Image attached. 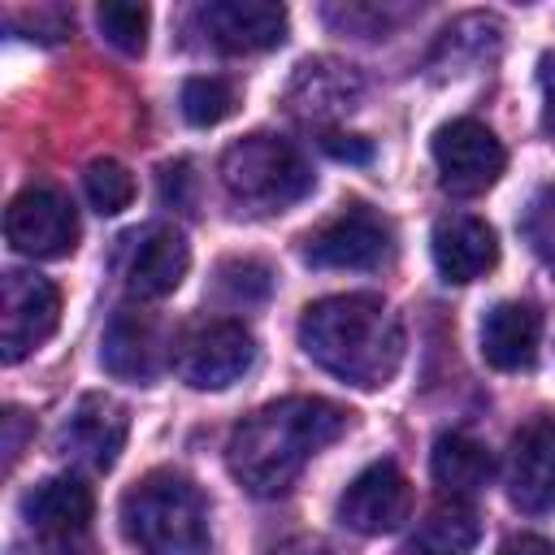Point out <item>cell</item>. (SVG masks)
Wrapping results in <instances>:
<instances>
[{
  "label": "cell",
  "instance_id": "6da1fadb",
  "mask_svg": "<svg viewBox=\"0 0 555 555\" xmlns=\"http://www.w3.org/2000/svg\"><path fill=\"white\" fill-rule=\"evenodd\" d=\"M347 429V412L317 395H291L243 416L225 442L230 473L243 490L273 499L295 486L304 464Z\"/></svg>",
  "mask_w": 555,
  "mask_h": 555
},
{
  "label": "cell",
  "instance_id": "7a4b0ae2",
  "mask_svg": "<svg viewBox=\"0 0 555 555\" xmlns=\"http://www.w3.org/2000/svg\"><path fill=\"white\" fill-rule=\"evenodd\" d=\"M304 356L356 390H382L403 364V325L377 295H325L299 317Z\"/></svg>",
  "mask_w": 555,
  "mask_h": 555
},
{
  "label": "cell",
  "instance_id": "3957f363",
  "mask_svg": "<svg viewBox=\"0 0 555 555\" xmlns=\"http://www.w3.org/2000/svg\"><path fill=\"white\" fill-rule=\"evenodd\" d=\"M121 529L143 555H208V499L173 468L139 477L121 494Z\"/></svg>",
  "mask_w": 555,
  "mask_h": 555
},
{
  "label": "cell",
  "instance_id": "277c9868",
  "mask_svg": "<svg viewBox=\"0 0 555 555\" xmlns=\"http://www.w3.org/2000/svg\"><path fill=\"white\" fill-rule=\"evenodd\" d=\"M221 186L247 212H282L312 191V169L278 134H247L221 156Z\"/></svg>",
  "mask_w": 555,
  "mask_h": 555
},
{
  "label": "cell",
  "instance_id": "5b68a950",
  "mask_svg": "<svg viewBox=\"0 0 555 555\" xmlns=\"http://www.w3.org/2000/svg\"><path fill=\"white\" fill-rule=\"evenodd\" d=\"M173 369L195 390H225L256 364V338L234 317H212L191 325L173 347Z\"/></svg>",
  "mask_w": 555,
  "mask_h": 555
},
{
  "label": "cell",
  "instance_id": "8992f818",
  "mask_svg": "<svg viewBox=\"0 0 555 555\" xmlns=\"http://www.w3.org/2000/svg\"><path fill=\"white\" fill-rule=\"evenodd\" d=\"M4 238L30 260H61L78 247V212L56 186L30 182L4 208Z\"/></svg>",
  "mask_w": 555,
  "mask_h": 555
},
{
  "label": "cell",
  "instance_id": "52a82bcc",
  "mask_svg": "<svg viewBox=\"0 0 555 555\" xmlns=\"http://www.w3.org/2000/svg\"><path fill=\"white\" fill-rule=\"evenodd\" d=\"M395 251L390 221L364 204H347L304 238V260L312 269H377Z\"/></svg>",
  "mask_w": 555,
  "mask_h": 555
},
{
  "label": "cell",
  "instance_id": "ba28073f",
  "mask_svg": "<svg viewBox=\"0 0 555 555\" xmlns=\"http://www.w3.org/2000/svg\"><path fill=\"white\" fill-rule=\"evenodd\" d=\"M434 165L438 182L451 195H481L499 182L507 152L490 126H481L477 117H455L434 130Z\"/></svg>",
  "mask_w": 555,
  "mask_h": 555
},
{
  "label": "cell",
  "instance_id": "9c48e42d",
  "mask_svg": "<svg viewBox=\"0 0 555 555\" xmlns=\"http://www.w3.org/2000/svg\"><path fill=\"white\" fill-rule=\"evenodd\" d=\"M61 321V291L26 269L4 273L0 282V356L4 364L26 360L35 347L52 338Z\"/></svg>",
  "mask_w": 555,
  "mask_h": 555
},
{
  "label": "cell",
  "instance_id": "30bf717a",
  "mask_svg": "<svg viewBox=\"0 0 555 555\" xmlns=\"http://www.w3.org/2000/svg\"><path fill=\"white\" fill-rule=\"evenodd\" d=\"M408 516H412V481L390 460H373L338 494V520L369 538L395 533Z\"/></svg>",
  "mask_w": 555,
  "mask_h": 555
},
{
  "label": "cell",
  "instance_id": "8fae6325",
  "mask_svg": "<svg viewBox=\"0 0 555 555\" xmlns=\"http://www.w3.org/2000/svg\"><path fill=\"white\" fill-rule=\"evenodd\" d=\"M507 499L525 516L555 507V412L529 416L507 451Z\"/></svg>",
  "mask_w": 555,
  "mask_h": 555
},
{
  "label": "cell",
  "instance_id": "7c38bea8",
  "mask_svg": "<svg viewBox=\"0 0 555 555\" xmlns=\"http://www.w3.org/2000/svg\"><path fill=\"white\" fill-rule=\"evenodd\" d=\"M126 434H130V416L113 395H82L74 403V412L65 416V425L56 434V447H61V455L104 473V468L117 464V455L126 447Z\"/></svg>",
  "mask_w": 555,
  "mask_h": 555
},
{
  "label": "cell",
  "instance_id": "4fadbf2b",
  "mask_svg": "<svg viewBox=\"0 0 555 555\" xmlns=\"http://www.w3.org/2000/svg\"><path fill=\"white\" fill-rule=\"evenodd\" d=\"M429 251H434V269L442 282H477L499 264V234L468 212H447L434 221L429 234Z\"/></svg>",
  "mask_w": 555,
  "mask_h": 555
},
{
  "label": "cell",
  "instance_id": "5bb4252c",
  "mask_svg": "<svg viewBox=\"0 0 555 555\" xmlns=\"http://www.w3.org/2000/svg\"><path fill=\"white\" fill-rule=\"evenodd\" d=\"M199 26L221 52H264L286 39V9L269 0H212L199 9Z\"/></svg>",
  "mask_w": 555,
  "mask_h": 555
},
{
  "label": "cell",
  "instance_id": "9a60e30c",
  "mask_svg": "<svg viewBox=\"0 0 555 555\" xmlns=\"http://www.w3.org/2000/svg\"><path fill=\"white\" fill-rule=\"evenodd\" d=\"M481 360L499 373H520L533 369L538 343H542V317L525 299H503L481 317Z\"/></svg>",
  "mask_w": 555,
  "mask_h": 555
},
{
  "label": "cell",
  "instance_id": "2e32d148",
  "mask_svg": "<svg viewBox=\"0 0 555 555\" xmlns=\"http://www.w3.org/2000/svg\"><path fill=\"white\" fill-rule=\"evenodd\" d=\"M191 269V247L173 225H152L139 234L126 260V291L134 299H165L182 286Z\"/></svg>",
  "mask_w": 555,
  "mask_h": 555
},
{
  "label": "cell",
  "instance_id": "e0dca14e",
  "mask_svg": "<svg viewBox=\"0 0 555 555\" xmlns=\"http://www.w3.org/2000/svg\"><path fill=\"white\" fill-rule=\"evenodd\" d=\"M100 364L121 382H152L165 369V338L147 312L121 308L113 312L100 347Z\"/></svg>",
  "mask_w": 555,
  "mask_h": 555
},
{
  "label": "cell",
  "instance_id": "ac0fdd59",
  "mask_svg": "<svg viewBox=\"0 0 555 555\" xmlns=\"http://www.w3.org/2000/svg\"><path fill=\"white\" fill-rule=\"evenodd\" d=\"M91 512H95L91 490L78 477H69V473L43 477L39 486H30L22 494V516L30 520V529H39L48 538H74V533H82L87 520H91Z\"/></svg>",
  "mask_w": 555,
  "mask_h": 555
},
{
  "label": "cell",
  "instance_id": "d6986e66",
  "mask_svg": "<svg viewBox=\"0 0 555 555\" xmlns=\"http://www.w3.org/2000/svg\"><path fill=\"white\" fill-rule=\"evenodd\" d=\"M429 473H434V481L442 486V494H451V499H473V494H481V490L490 486V477H494V455H490V447H486L481 438L455 429V434H442V438L434 442Z\"/></svg>",
  "mask_w": 555,
  "mask_h": 555
},
{
  "label": "cell",
  "instance_id": "ffe728a7",
  "mask_svg": "<svg viewBox=\"0 0 555 555\" xmlns=\"http://www.w3.org/2000/svg\"><path fill=\"white\" fill-rule=\"evenodd\" d=\"M481 542V520L464 499H447L429 507L412 533L416 555H473Z\"/></svg>",
  "mask_w": 555,
  "mask_h": 555
},
{
  "label": "cell",
  "instance_id": "44dd1931",
  "mask_svg": "<svg viewBox=\"0 0 555 555\" xmlns=\"http://www.w3.org/2000/svg\"><path fill=\"white\" fill-rule=\"evenodd\" d=\"M82 191H87V204H91L95 212L113 217V212H121V208L134 204V173H130L121 160L100 156V160H91V165L82 169Z\"/></svg>",
  "mask_w": 555,
  "mask_h": 555
},
{
  "label": "cell",
  "instance_id": "7402d4cb",
  "mask_svg": "<svg viewBox=\"0 0 555 555\" xmlns=\"http://www.w3.org/2000/svg\"><path fill=\"white\" fill-rule=\"evenodd\" d=\"M95 22H100V35L126 52V56H139L147 48V26H152V13L147 4H130V0H108L95 9Z\"/></svg>",
  "mask_w": 555,
  "mask_h": 555
},
{
  "label": "cell",
  "instance_id": "603a6c76",
  "mask_svg": "<svg viewBox=\"0 0 555 555\" xmlns=\"http://www.w3.org/2000/svg\"><path fill=\"white\" fill-rule=\"evenodd\" d=\"M308 95V108L312 104H325V108H351L356 100V78L343 69V65H330V61H308L299 65V78H295V91L291 95Z\"/></svg>",
  "mask_w": 555,
  "mask_h": 555
},
{
  "label": "cell",
  "instance_id": "cb8c5ba5",
  "mask_svg": "<svg viewBox=\"0 0 555 555\" xmlns=\"http://www.w3.org/2000/svg\"><path fill=\"white\" fill-rule=\"evenodd\" d=\"M234 113V87L225 78H212V74H199V78H186L182 82V117L191 126H217Z\"/></svg>",
  "mask_w": 555,
  "mask_h": 555
},
{
  "label": "cell",
  "instance_id": "d4e9b609",
  "mask_svg": "<svg viewBox=\"0 0 555 555\" xmlns=\"http://www.w3.org/2000/svg\"><path fill=\"white\" fill-rule=\"evenodd\" d=\"M217 286H221V295L230 299V304H256V299H264L269 295V269L260 264V260H225L221 269H217Z\"/></svg>",
  "mask_w": 555,
  "mask_h": 555
},
{
  "label": "cell",
  "instance_id": "484cf974",
  "mask_svg": "<svg viewBox=\"0 0 555 555\" xmlns=\"http://www.w3.org/2000/svg\"><path fill=\"white\" fill-rule=\"evenodd\" d=\"M529 238H533V247H538L546 260H555V191H546V195L533 204Z\"/></svg>",
  "mask_w": 555,
  "mask_h": 555
},
{
  "label": "cell",
  "instance_id": "4316f807",
  "mask_svg": "<svg viewBox=\"0 0 555 555\" xmlns=\"http://www.w3.org/2000/svg\"><path fill=\"white\" fill-rule=\"evenodd\" d=\"M321 143H325V152H330L334 160H356V165H364V160L373 156L369 139H360V134H325Z\"/></svg>",
  "mask_w": 555,
  "mask_h": 555
},
{
  "label": "cell",
  "instance_id": "83f0119b",
  "mask_svg": "<svg viewBox=\"0 0 555 555\" xmlns=\"http://www.w3.org/2000/svg\"><path fill=\"white\" fill-rule=\"evenodd\" d=\"M538 82H542V130H546V139L555 143V52L542 56Z\"/></svg>",
  "mask_w": 555,
  "mask_h": 555
},
{
  "label": "cell",
  "instance_id": "f1b7e54d",
  "mask_svg": "<svg viewBox=\"0 0 555 555\" xmlns=\"http://www.w3.org/2000/svg\"><path fill=\"white\" fill-rule=\"evenodd\" d=\"M273 555H338V546L325 542V538H317V533H295V538L278 542Z\"/></svg>",
  "mask_w": 555,
  "mask_h": 555
},
{
  "label": "cell",
  "instance_id": "f546056e",
  "mask_svg": "<svg viewBox=\"0 0 555 555\" xmlns=\"http://www.w3.org/2000/svg\"><path fill=\"white\" fill-rule=\"evenodd\" d=\"M499 555H555V546L546 538H538V533H516V538H507L499 546Z\"/></svg>",
  "mask_w": 555,
  "mask_h": 555
},
{
  "label": "cell",
  "instance_id": "4dcf8cb0",
  "mask_svg": "<svg viewBox=\"0 0 555 555\" xmlns=\"http://www.w3.org/2000/svg\"><path fill=\"white\" fill-rule=\"evenodd\" d=\"M39 555H91V551H82V546H74L69 538H52V542H48V546H43Z\"/></svg>",
  "mask_w": 555,
  "mask_h": 555
}]
</instances>
